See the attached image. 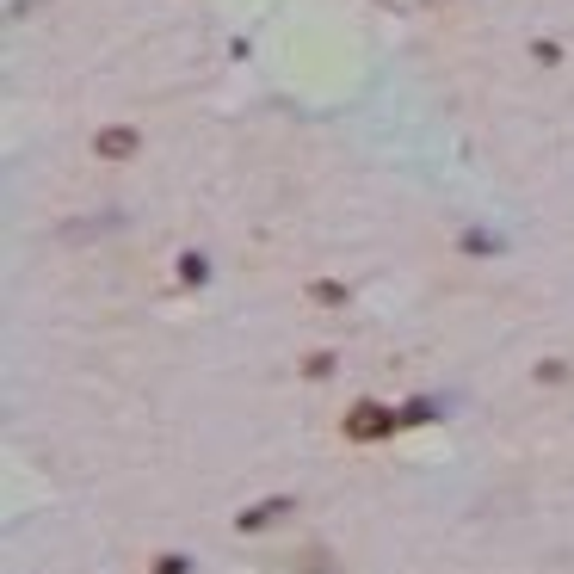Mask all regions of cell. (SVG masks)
<instances>
[{
	"label": "cell",
	"mask_w": 574,
	"mask_h": 574,
	"mask_svg": "<svg viewBox=\"0 0 574 574\" xmlns=\"http://www.w3.org/2000/svg\"><path fill=\"white\" fill-rule=\"evenodd\" d=\"M149 574H192V556H179V550H161V556H149Z\"/></svg>",
	"instance_id": "6"
},
{
	"label": "cell",
	"mask_w": 574,
	"mask_h": 574,
	"mask_svg": "<svg viewBox=\"0 0 574 574\" xmlns=\"http://www.w3.org/2000/svg\"><path fill=\"white\" fill-rule=\"evenodd\" d=\"M309 297H315V303H346V284H334V278H315V284H309Z\"/></svg>",
	"instance_id": "9"
},
{
	"label": "cell",
	"mask_w": 574,
	"mask_h": 574,
	"mask_svg": "<svg viewBox=\"0 0 574 574\" xmlns=\"http://www.w3.org/2000/svg\"><path fill=\"white\" fill-rule=\"evenodd\" d=\"M173 278L186 284V291H204V284H210V260L204 254H179L173 260Z\"/></svg>",
	"instance_id": "4"
},
{
	"label": "cell",
	"mask_w": 574,
	"mask_h": 574,
	"mask_svg": "<svg viewBox=\"0 0 574 574\" xmlns=\"http://www.w3.org/2000/svg\"><path fill=\"white\" fill-rule=\"evenodd\" d=\"M439 408L433 402H426V396H414V402H402V426H426V420H433Z\"/></svg>",
	"instance_id": "8"
},
{
	"label": "cell",
	"mask_w": 574,
	"mask_h": 574,
	"mask_svg": "<svg viewBox=\"0 0 574 574\" xmlns=\"http://www.w3.org/2000/svg\"><path fill=\"white\" fill-rule=\"evenodd\" d=\"M340 433H346L352 445H377V439H389V433H402V408L352 402V408H346V420H340Z\"/></svg>",
	"instance_id": "1"
},
{
	"label": "cell",
	"mask_w": 574,
	"mask_h": 574,
	"mask_svg": "<svg viewBox=\"0 0 574 574\" xmlns=\"http://www.w3.org/2000/svg\"><path fill=\"white\" fill-rule=\"evenodd\" d=\"M457 247H463V254H500V235H488V229H463Z\"/></svg>",
	"instance_id": "5"
},
{
	"label": "cell",
	"mask_w": 574,
	"mask_h": 574,
	"mask_svg": "<svg viewBox=\"0 0 574 574\" xmlns=\"http://www.w3.org/2000/svg\"><path fill=\"white\" fill-rule=\"evenodd\" d=\"M93 155H99V161H130V155H136V130H130V124H105V130L93 136Z\"/></svg>",
	"instance_id": "3"
},
{
	"label": "cell",
	"mask_w": 574,
	"mask_h": 574,
	"mask_svg": "<svg viewBox=\"0 0 574 574\" xmlns=\"http://www.w3.org/2000/svg\"><path fill=\"white\" fill-rule=\"evenodd\" d=\"M303 377H309V383L334 377V352H309V358H303Z\"/></svg>",
	"instance_id": "7"
},
{
	"label": "cell",
	"mask_w": 574,
	"mask_h": 574,
	"mask_svg": "<svg viewBox=\"0 0 574 574\" xmlns=\"http://www.w3.org/2000/svg\"><path fill=\"white\" fill-rule=\"evenodd\" d=\"M284 513H291V494H272V500H254V507H247V513H235V531H247V537H254V531L278 525Z\"/></svg>",
	"instance_id": "2"
}]
</instances>
